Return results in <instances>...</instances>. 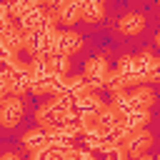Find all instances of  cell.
I'll return each instance as SVG.
<instances>
[{
    "label": "cell",
    "instance_id": "cell-1",
    "mask_svg": "<svg viewBox=\"0 0 160 160\" xmlns=\"http://www.w3.org/2000/svg\"><path fill=\"white\" fill-rule=\"evenodd\" d=\"M142 25H145V22H142V15H135V12H132V15H125V18L120 20V30H122L125 35H135V32H140Z\"/></svg>",
    "mask_w": 160,
    "mask_h": 160
}]
</instances>
